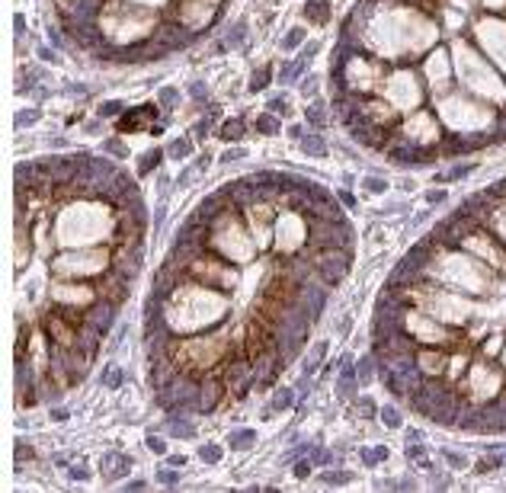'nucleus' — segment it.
I'll return each mask as SVG.
<instances>
[{
    "instance_id": "f257e3e1",
    "label": "nucleus",
    "mask_w": 506,
    "mask_h": 493,
    "mask_svg": "<svg viewBox=\"0 0 506 493\" xmlns=\"http://www.w3.org/2000/svg\"><path fill=\"white\" fill-rule=\"evenodd\" d=\"M224 387H228V384H224V375L221 372H215L208 381L199 384V413H212L218 407V400H221Z\"/></svg>"
},
{
    "instance_id": "f03ea898",
    "label": "nucleus",
    "mask_w": 506,
    "mask_h": 493,
    "mask_svg": "<svg viewBox=\"0 0 506 493\" xmlns=\"http://www.w3.org/2000/svg\"><path fill=\"white\" fill-rule=\"evenodd\" d=\"M100 471H103V477H106V480L125 477V474L132 471V458H128V455H119V452H106V455H103Z\"/></svg>"
},
{
    "instance_id": "7ed1b4c3",
    "label": "nucleus",
    "mask_w": 506,
    "mask_h": 493,
    "mask_svg": "<svg viewBox=\"0 0 506 493\" xmlns=\"http://www.w3.org/2000/svg\"><path fill=\"white\" fill-rule=\"evenodd\" d=\"M154 112H157L154 106H141V109H132L125 119L119 122V128H122V131H135V128H141L147 119H154Z\"/></svg>"
},
{
    "instance_id": "20e7f679",
    "label": "nucleus",
    "mask_w": 506,
    "mask_h": 493,
    "mask_svg": "<svg viewBox=\"0 0 506 493\" xmlns=\"http://www.w3.org/2000/svg\"><path fill=\"white\" fill-rule=\"evenodd\" d=\"M167 433H170L173 439H193V436H196V423H189L186 413H177V417L167 423Z\"/></svg>"
},
{
    "instance_id": "39448f33",
    "label": "nucleus",
    "mask_w": 506,
    "mask_h": 493,
    "mask_svg": "<svg viewBox=\"0 0 506 493\" xmlns=\"http://www.w3.org/2000/svg\"><path fill=\"white\" fill-rule=\"evenodd\" d=\"M295 403V387H282V391L276 394V400L269 403V407L263 410V417H269V413H279V410H285V407H292Z\"/></svg>"
},
{
    "instance_id": "423d86ee",
    "label": "nucleus",
    "mask_w": 506,
    "mask_h": 493,
    "mask_svg": "<svg viewBox=\"0 0 506 493\" xmlns=\"http://www.w3.org/2000/svg\"><path fill=\"white\" fill-rule=\"evenodd\" d=\"M324 356H327V343H317V346H314V352H311L308 359H304L301 375H304V378H311V375H314V368H317V362H320Z\"/></svg>"
},
{
    "instance_id": "0eeeda50",
    "label": "nucleus",
    "mask_w": 506,
    "mask_h": 493,
    "mask_svg": "<svg viewBox=\"0 0 506 493\" xmlns=\"http://www.w3.org/2000/svg\"><path fill=\"white\" fill-rule=\"evenodd\" d=\"M55 298H58V301H71V304H77V301H87V298H93V292H87V288H67V292H64V288H55Z\"/></svg>"
},
{
    "instance_id": "6e6552de",
    "label": "nucleus",
    "mask_w": 506,
    "mask_h": 493,
    "mask_svg": "<svg viewBox=\"0 0 506 493\" xmlns=\"http://www.w3.org/2000/svg\"><path fill=\"white\" fill-rule=\"evenodd\" d=\"M253 442H257V433H253V429H237V433H231V439H228L231 448H247Z\"/></svg>"
},
{
    "instance_id": "1a4fd4ad",
    "label": "nucleus",
    "mask_w": 506,
    "mask_h": 493,
    "mask_svg": "<svg viewBox=\"0 0 506 493\" xmlns=\"http://www.w3.org/2000/svg\"><path fill=\"white\" fill-rule=\"evenodd\" d=\"M301 151L308 154V157H324V151H327V144H324V138L311 135V138H304V141H301Z\"/></svg>"
},
{
    "instance_id": "9d476101",
    "label": "nucleus",
    "mask_w": 506,
    "mask_h": 493,
    "mask_svg": "<svg viewBox=\"0 0 506 493\" xmlns=\"http://www.w3.org/2000/svg\"><path fill=\"white\" fill-rule=\"evenodd\" d=\"M362 464H369V468H372V464H378V461H385V458H388V445H375V448H362Z\"/></svg>"
},
{
    "instance_id": "9b49d317",
    "label": "nucleus",
    "mask_w": 506,
    "mask_h": 493,
    "mask_svg": "<svg viewBox=\"0 0 506 493\" xmlns=\"http://www.w3.org/2000/svg\"><path fill=\"white\" fill-rule=\"evenodd\" d=\"M304 13H308L311 23H324V20H327V0H311Z\"/></svg>"
},
{
    "instance_id": "f8f14e48",
    "label": "nucleus",
    "mask_w": 506,
    "mask_h": 493,
    "mask_svg": "<svg viewBox=\"0 0 506 493\" xmlns=\"http://www.w3.org/2000/svg\"><path fill=\"white\" fill-rule=\"evenodd\" d=\"M167 154L173 157V160H180V157H189V154H193V141H189V138H177V141L170 144Z\"/></svg>"
},
{
    "instance_id": "ddd939ff",
    "label": "nucleus",
    "mask_w": 506,
    "mask_h": 493,
    "mask_svg": "<svg viewBox=\"0 0 506 493\" xmlns=\"http://www.w3.org/2000/svg\"><path fill=\"white\" fill-rule=\"evenodd\" d=\"M353 474L350 471H324L320 474V483H330V487H340V483H350Z\"/></svg>"
},
{
    "instance_id": "4468645a",
    "label": "nucleus",
    "mask_w": 506,
    "mask_h": 493,
    "mask_svg": "<svg viewBox=\"0 0 506 493\" xmlns=\"http://www.w3.org/2000/svg\"><path fill=\"white\" fill-rule=\"evenodd\" d=\"M160 157H163L160 151H147V154L141 157V160H138V173H151L154 167L160 163Z\"/></svg>"
},
{
    "instance_id": "2eb2a0df",
    "label": "nucleus",
    "mask_w": 506,
    "mask_h": 493,
    "mask_svg": "<svg viewBox=\"0 0 506 493\" xmlns=\"http://www.w3.org/2000/svg\"><path fill=\"white\" fill-rule=\"evenodd\" d=\"M199 458H202L205 464H215V461H221V448H218L215 442H208V445L199 448Z\"/></svg>"
},
{
    "instance_id": "dca6fc26",
    "label": "nucleus",
    "mask_w": 506,
    "mask_h": 493,
    "mask_svg": "<svg viewBox=\"0 0 506 493\" xmlns=\"http://www.w3.org/2000/svg\"><path fill=\"white\" fill-rule=\"evenodd\" d=\"M122 381H125L122 368H119V365H109V368H106V375H103V384H106V387H119Z\"/></svg>"
},
{
    "instance_id": "f3484780",
    "label": "nucleus",
    "mask_w": 506,
    "mask_h": 493,
    "mask_svg": "<svg viewBox=\"0 0 506 493\" xmlns=\"http://www.w3.org/2000/svg\"><path fill=\"white\" fill-rule=\"evenodd\" d=\"M243 128H247V125H243L240 119H231L228 125L221 128V138H231V141H234V138H240V135H243Z\"/></svg>"
},
{
    "instance_id": "a211bd4d",
    "label": "nucleus",
    "mask_w": 506,
    "mask_h": 493,
    "mask_svg": "<svg viewBox=\"0 0 506 493\" xmlns=\"http://www.w3.org/2000/svg\"><path fill=\"white\" fill-rule=\"evenodd\" d=\"M372 368H375V359H372V356H365L362 362L356 365V375H359V381H362V384H365V381H369V378H372Z\"/></svg>"
},
{
    "instance_id": "6ab92c4d",
    "label": "nucleus",
    "mask_w": 506,
    "mask_h": 493,
    "mask_svg": "<svg viewBox=\"0 0 506 493\" xmlns=\"http://www.w3.org/2000/svg\"><path fill=\"white\" fill-rule=\"evenodd\" d=\"M39 122V109H26L16 116V128H26V125H36Z\"/></svg>"
},
{
    "instance_id": "aec40b11",
    "label": "nucleus",
    "mask_w": 506,
    "mask_h": 493,
    "mask_svg": "<svg viewBox=\"0 0 506 493\" xmlns=\"http://www.w3.org/2000/svg\"><path fill=\"white\" fill-rule=\"evenodd\" d=\"M308 119H311V125H324V122H327V109L320 103H314L311 112H308Z\"/></svg>"
},
{
    "instance_id": "412c9836",
    "label": "nucleus",
    "mask_w": 506,
    "mask_h": 493,
    "mask_svg": "<svg viewBox=\"0 0 506 493\" xmlns=\"http://www.w3.org/2000/svg\"><path fill=\"white\" fill-rule=\"evenodd\" d=\"M471 170H474V167H471V163H461V167H455V170H449V173H442V180H461V176H468Z\"/></svg>"
},
{
    "instance_id": "4be33fe9",
    "label": "nucleus",
    "mask_w": 506,
    "mask_h": 493,
    "mask_svg": "<svg viewBox=\"0 0 506 493\" xmlns=\"http://www.w3.org/2000/svg\"><path fill=\"white\" fill-rule=\"evenodd\" d=\"M301 42H304V29H289V35H285L282 45L285 48H295V45H301Z\"/></svg>"
},
{
    "instance_id": "5701e85b",
    "label": "nucleus",
    "mask_w": 506,
    "mask_h": 493,
    "mask_svg": "<svg viewBox=\"0 0 506 493\" xmlns=\"http://www.w3.org/2000/svg\"><path fill=\"white\" fill-rule=\"evenodd\" d=\"M257 128L263 131V135H276V131H279V122H276V119H269V116H263V119L257 122Z\"/></svg>"
},
{
    "instance_id": "b1692460",
    "label": "nucleus",
    "mask_w": 506,
    "mask_h": 493,
    "mask_svg": "<svg viewBox=\"0 0 506 493\" xmlns=\"http://www.w3.org/2000/svg\"><path fill=\"white\" fill-rule=\"evenodd\" d=\"M381 420H385V426H391V429L400 426V417H397L394 407H385V410H381Z\"/></svg>"
},
{
    "instance_id": "393cba45",
    "label": "nucleus",
    "mask_w": 506,
    "mask_h": 493,
    "mask_svg": "<svg viewBox=\"0 0 506 493\" xmlns=\"http://www.w3.org/2000/svg\"><path fill=\"white\" fill-rule=\"evenodd\" d=\"M157 480H160V483H170V487H173V483H180V474L170 471V468H160V471H157Z\"/></svg>"
},
{
    "instance_id": "a878e982",
    "label": "nucleus",
    "mask_w": 506,
    "mask_h": 493,
    "mask_svg": "<svg viewBox=\"0 0 506 493\" xmlns=\"http://www.w3.org/2000/svg\"><path fill=\"white\" fill-rule=\"evenodd\" d=\"M362 186H365V189H369V192H372V196H378V192H385V189H388V183H385V180H372V176H369V180H365V183H362Z\"/></svg>"
},
{
    "instance_id": "bb28decb",
    "label": "nucleus",
    "mask_w": 506,
    "mask_h": 493,
    "mask_svg": "<svg viewBox=\"0 0 506 493\" xmlns=\"http://www.w3.org/2000/svg\"><path fill=\"white\" fill-rule=\"evenodd\" d=\"M147 448H151L154 455H163V452H167V442H163L160 436H147Z\"/></svg>"
},
{
    "instance_id": "cd10ccee",
    "label": "nucleus",
    "mask_w": 506,
    "mask_h": 493,
    "mask_svg": "<svg viewBox=\"0 0 506 493\" xmlns=\"http://www.w3.org/2000/svg\"><path fill=\"white\" fill-rule=\"evenodd\" d=\"M356 407H359L362 417H375V403L369 397H356Z\"/></svg>"
},
{
    "instance_id": "c85d7f7f",
    "label": "nucleus",
    "mask_w": 506,
    "mask_h": 493,
    "mask_svg": "<svg viewBox=\"0 0 506 493\" xmlns=\"http://www.w3.org/2000/svg\"><path fill=\"white\" fill-rule=\"evenodd\" d=\"M116 112H122V103H103V106H100V116H103V119H112Z\"/></svg>"
},
{
    "instance_id": "c756f323",
    "label": "nucleus",
    "mask_w": 506,
    "mask_h": 493,
    "mask_svg": "<svg viewBox=\"0 0 506 493\" xmlns=\"http://www.w3.org/2000/svg\"><path fill=\"white\" fill-rule=\"evenodd\" d=\"M423 452H426V445H420V442L407 445V458H410V461H420V458H423Z\"/></svg>"
},
{
    "instance_id": "7c9ffc66",
    "label": "nucleus",
    "mask_w": 506,
    "mask_h": 493,
    "mask_svg": "<svg viewBox=\"0 0 506 493\" xmlns=\"http://www.w3.org/2000/svg\"><path fill=\"white\" fill-rule=\"evenodd\" d=\"M311 464H314V461H295L292 474H295V477H308V474H311Z\"/></svg>"
},
{
    "instance_id": "2f4dec72",
    "label": "nucleus",
    "mask_w": 506,
    "mask_h": 493,
    "mask_svg": "<svg viewBox=\"0 0 506 493\" xmlns=\"http://www.w3.org/2000/svg\"><path fill=\"white\" fill-rule=\"evenodd\" d=\"M106 151H109V154H116V157H125V154H128V147H125V144H119V141H106Z\"/></svg>"
},
{
    "instance_id": "473e14b6",
    "label": "nucleus",
    "mask_w": 506,
    "mask_h": 493,
    "mask_svg": "<svg viewBox=\"0 0 506 493\" xmlns=\"http://www.w3.org/2000/svg\"><path fill=\"white\" fill-rule=\"evenodd\" d=\"M311 461H314V464H330V461H333V455H330V452H320V448H317V452H311Z\"/></svg>"
},
{
    "instance_id": "72a5a7b5",
    "label": "nucleus",
    "mask_w": 506,
    "mask_h": 493,
    "mask_svg": "<svg viewBox=\"0 0 506 493\" xmlns=\"http://www.w3.org/2000/svg\"><path fill=\"white\" fill-rule=\"evenodd\" d=\"M16 458H20V461H29V458H32V445L20 442V445H16Z\"/></svg>"
},
{
    "instance_id": "f704fd0d",
    "label": "nucleus",
    "mask_w": 506,
    "mask_h": 493,
    "mask_svg": "<svg viewBox=\"0 0 506 493\" xmlns=\"http://www.w3.org/2000/svg\"><path fill=\"white\" fill-rule=\"evenodd\" d=\"M67 477H74V480H87V477H90V471H87V468H67Z\"/></svg>"
},
{
    "instance_id": "c9c22d12",
    "label": "nucleus",
    "mask_w": 506,
    "mask_h": 493,
    "mask_svg": "<svg viewBox=\"0 0 506 493\" xmlns=\"http://www.w3.org/2000/svg\"><path fill=\"white\" fill-rule=\"evenodd\" d=\"M446 461L452 464V468H465V458H461V455H452V452H446Z\"/></svg>"
},
{
    "instance_id": "e433bc0d",
    "label": "nucleus",
    "mask_w": 506,
    "mask_h": 493,
    "mask_svg": "<svg viewBox=\"0 0 506 493\" xmlns=\"http://www.w3.org/2000/svg\"><path fill=\"white\" fill-rule=\"evenodd\" d=\"M243 157V151L237 147V151H228V154H221V163H231V160H240Z\"/></svg>"
},
{
    "instance_id": "4c0bfd02",
    "label": "nucleus",
    "mask_w": 506,
    "mask_h": 493,
    "mask_svg": "<svg viewBox=\"0 0 506 493\" xmlns=\"http://www.w3.org/2000/svg\"><path fill=\"white\" fill-rule=\"evenodd\" d=\"M442 199H446V192H442V189H433L430 196H426V202H433V205H439Z\"/></svg>"
},
{
    "instance_id": "58836bf2",
    "label": "nucleus",
    "mask_w": 506,
    "mask_h": 493,
    "mask_svg": "<svg viewBox=\"0 0 506 493\" xmlns=\"http://www.w3.org/2000/svg\"><path fill=\"white\" fill-rule=\"evenodd\" d=\"M336 192H340V202H343V205H350V208L356 205V199L350 196V189H336Z\"/></svg>"
},
{
    "instance_id": "ea45409f",
    "label": "nucleus",
    "mask_w": 506,
    "mask_h": 493,
    "mask_svg": "<svg viewBox=\"0 0 506 493\" xmlns=\"http://www.w3.org/2000/svg\"><path fill=\"white\" fill-rule=\"evenodd\" d=\"M160 100L173 106V103H177V93H173V90H160Z\"/></svg>"
},
{
    "instance_id": "a19ab883",
    "label": "nucleus",
    "mask_w": 506,
    "mask_h": 493,
    "mask_svg": "<svg viewBox=\"0 0 506 493\" xmlns=\"http://www.w3.org/2000/svg\"><path fill=\"white\" fill-rule=\"evenodd\" d=\"M289 135L301 141V138H304V128H301V125H292V128H289Z\"/></svg>"
},
{
    "instance_id": "79ce46f5",
    "label": "nucleus",
    "mask_w": 506,
    "mask_h": 493,
    "mask_svg": "<svg viewBox=\"0 0 506 493\" xmlns=\"http://www.w3.org/2000/svg\"><path fill=\"white\" fill-rule=\"evenodd\" d=\"M125 487H128V490H144V487H147V483H144V480H128V483H125Z\"/></svg>"
}]
</instances>
